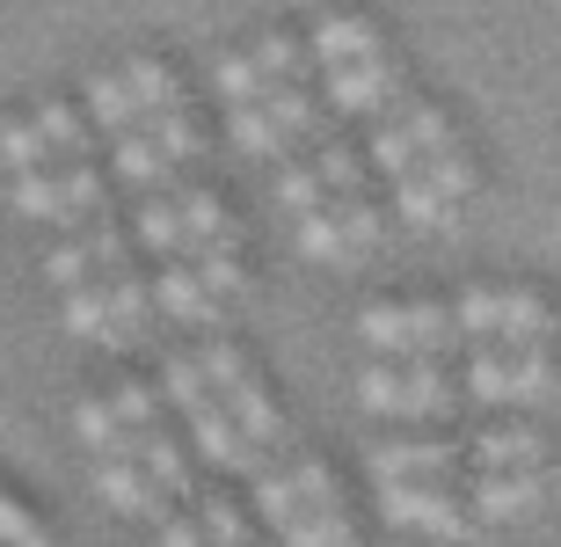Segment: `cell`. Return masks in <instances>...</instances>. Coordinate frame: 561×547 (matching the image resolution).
<instances>
[{"label":"cell","instance_id":"d6a6232c","mask_svg":"<svg viewBox=\"0 0 561 547\" xmlns=\"http://www.w3.org/2000/svg\"><path fill=\"white\" fill-rule=\"evenodd\" d=\"M110 401H117V417H125L131 438H139L146 423H168V395H161V379H146V373L117 379V387H110Z\"/></svg>","mask_w":561,"mask_h":547},{"label":"cell","instance_id":"9c48e42d","mask_svg":"<svg viewBox=\"0 0 561 547\" xmlns=\"http://www.w3.org/2000/svg\"><path fill=\"white\" fill-rule=\"evenodd\" d=\"M453 307L467 337H547L554 329V299L540 285H518V277H481Z\"/></svg>","mask_w":561,"mask_h":547},{"label":"cell","instance_id":"8992f818","mask_svg":"<svg viewBox=\"0 0 561 547\" xmlns=\"http://www.w3.org/2000/svg\"><path fill=\"white\" fill-rule=\"evenodd\" d=\"M227 125H233V147L255 153V161H285L313 125H321V95L307 81H277L249 103H227Z\"/></svg>","mask_w":561,"mask_h":547},{"label":"cell","instance_id":"1f68e13d","mask_svg":"<svg viewBox=\"0 0 561 547\" xmlns=\"http://www.w3.org/2000/svg\"><path fill=\"white\" fill-rule=\"evenodd\" d=\"M0 547H59V533L44 526V511L8 482H0Z\"/></svg>","mask_w":561,"mask_h":547},{"label":"cell","instance_id":"52a82bcc","mask_svg":"<svg viewBox=\"0 0 561 547\" xmlns=\"http://www.w3.org/2000/svg\"><path fill=\"white\" fill-rule=\"evenodd\" d=\"M15 212L22 219H44V227H73L88 212L110 205V175L95 169V153H73V161H37V169H15Z\"/></svg>","mask_w":561,"mask_h":547},{"label":"cell","instance_id":"44dd1931","mask_svg":"<svg viewBox=\"0 0 561 547\" xmlns=\"http://www.w3.org/2000/svg\"><path fill=\"white\" fill-rule=\"evenodd\" d=\"M518 460H547V438L518 409H496V423L467 438V467H518Z\"/></svg>","mask_w":561,"mask_h":547},{"label":"cell","instance_id":"484cf974","mask_svg":"<svg viewBox=\"0 0 561 547\" xmlns=\"http://www.w3.org/2000/svg\"><path fill=\"white\" fill-rule=\"evenodd\" d=\"M30 117H37L51 161H73V153H95V147H103V132H95V117H88L81 103H37Z\"/></svg>","mask_w":561,"mask_h":547},{"label":"cell","instance_id":"4316f807","mask_svg":"<svg viewBox=\"0 0 561 547\" xmlns=\"http://www.w3.org/2000/svg\"><path fill=\"white\" fill-rule=\"evenodd\" d=\"M131 241H139L146 263H161V255H183V212H175V190H146L139 219H131Z\"/></svg>","mask_w":561,"mask_h":547},{"label":"cell","instance_id":"e575fe53","mask_svg":"<svg viewBox=\"0 0 561 547\" xmlns=\"http://www.w3.org/2000/svg\"><path fill=\"white\" fill-rule=\"evenodd\" d=\"M0 161H8V169H37V161H51V147H44V132H37L30 110L0 117Z\"/></svg>","mask_w":561,"mask_h":547},{"label":"cell","instance_id":"ba28073f","mask_svg":"<svg viewBox=\"0 0 561 547\" xmlns=\"http://www.w3.org/2000/svg\"><path fill=\"white\" fill-rule=\"evenodd\" d=\"M357 337L373 351H459L467 329H459V307L437 293H409V299H373L357 315Z\"/></svg>","mask_w":561,"mask_h":547},{"label":"cell","instance_id":"4fadbf2b","mask_svg":"<svg viewBox=\"0 0 561 547\" xmlns=\"http://www.w3.org/2000/svg\"><path fill=\"white\" fill-rule=\"evenodd\" d=\"M373 482H467V438L423 431V438H379L365 445Z\"/></svg>","mask_w":561,"mask_h":547},{"label":"cell","instance_id":"8d00e7d4","mask_svg":"<svg viewBox=\"0 0 561 547\" xmlns=\"http://www.w3.org/2000/svg\"><path fill=\"white\" fill-rule=\"evenodd\" d=\"M161 518H168V511H161ZM161 547H211V533H205V518L190 511V518H168V526H161Z\"/></svg>","mask_w":561,"mask_h":547},{"label":"cell","instance_id":"ffe728a7","mask_svg":"<svg viewBox=\"0 0 561 547\" xmlns=\"http://www.w3.org/2000/svg\"><path fill=\"white\" fill-rule=\"evenodd\" d=\"M219 307H227V299L197 277L190 255H161V263H153V315H168V321H211Z\"/></svg>","mask_w":561,"mask_h":547},{"label":"cell","instance_id":"277c9868","mask_svg":"<svg viewBox=\"0 0 561 547\" xmlns=\"http://www.w3.org/2000/svg\"><path fill=\"white\" fill-rule=\"evenodd\" d=\"M387 227H394V205L373 197V183L343 190V197H329V205L291 212V241H299V255H313V263H343V271L365 263V255L387 241Z\"/></svg>","mask_w":561,"mask_h":547},{"label":"cell","instance_id":"603a6c76","mask_svg":"<svg viewBox=\"0 0 561 547\" xmlns=\"http://www.w3.org/2000/svg\"><path fill=\"white\" fill-rule=\"evenodd\" d=\"M110 169L125 175L131 190H168L183 161H168V147L153 139V132H146V117H139L131 132H110Z\"/></svg>","mask_w":561,"mask_h":547},{"label":"cell","instance_id":"3957f363","mask_svg":"<svg viewBox=\"0 0 561 547\" xmlns=\"http://www.w3.org/2000/svg\"><path fill=\"white\" fill-rule=\"evenodd\" d=\"M161 395H168V409L183 417L190 445H197V460H211L219 475H249V467L263 460V445H255L249 431L227 417V401L211 395V379H205V365H197V351H168V358H161Z\"/></svg>","mask_w":561,"mask_h":547},{"label":"cell","instance_id":"74e56055","mask_svg":"<svg viewBox=\"0 0 561 547\" xmlns=\"http://www.w3.org/2000/svg\"><path fill=\"white\" fill-rule=\"evenodd\" d=\"M249 547H271V533H263V540H249Z\"/></svg>","mask_w":561,"mask_h":547},{"label":"cell","instance_id":"d4e9b609","mask_svg":"<svg viewBox=\"0 0 561 547\" xmlns=\"http://www.w3.org/2000/svg\"><path fill=\"white\" fill-rule=\"evenodd\" d=\"M131 453L153 467V482H161L168 497H190V438L175 423H146L139 438H131Z\"/></svg>","mask_w":561,"mask_h":547},{"label":"cell","instance_id":"8fae6325","mask_svg":"<svg viewBox=\"0 0 561 547\" xmlns=\"http://www.w3.org/2000/svg\"><path fill=\"white\" fill-rule=\"evenodd\" d=\"M373 183V153L351 147V139H329L321 153H307V161H277V205L285 212H307V205H329V197H343V190H365Z\"/></svg>","mask_w":561,"mask_h":547},{"label":"cell","instance_id":"5bb4252c","mask_svg":"<svg viewBox=\"0 0 561 547\" xmlns=\"http://www.w3.org/2000/svg\"><path fill=\"white\" fill-rule=\"evenodd\" d=\"M467 504H474L481 526H511V518H533L547 504V460H518V467H467Z\"/></svg>","mask_w":561,"mask_h":547},{"label":"cell","instance_id":"83f0119b","mask_svg":"<svg viewBox=\"0 0 561 547\" xmlns=\"http://www.w3.org/2000/svg\"><path fill=\"white\" fill-rule=\"evenodd\" d=\"M249 59H255V73H263V88L307 81V73H313V44L299 37V30H263V37L249 44Z\"/></svg>","mask_w":561,"mask_h":547},{"label":"cell","instance_id":"e0dca14e","mask_svg":"<svg viewBox=\"0 0 561 547\" xmlns=\"http://www.w3.org/2000/svg\"><path fill=\"white\" fill-rule=\"evenodd\" d=\"M95 489H103L117 511H131V518H153V511L175 504V497L153 482V467H146L131 445H117V453H95Z\"/></svg>","mask_w":561,"mask_h":547},{"label":"cell","instance_id":"f546056e","mask_svg":"<svg viewBox=\"0 0 561 547\" xmlns=\"http://www.w3.org/2000/svg\"><path fill=\"white\" fill-rule=\"evenodd\" d=\"M197 518H205L211 547H249V540H263V518H255L241 497H227V489H205V497H197Z\"/></svg>","mask_w":561,"mask_h":547},{"label":"cell","instance_id":"4dcf8cb0","mask_svg":"<svg viewBox=\"0 0 561 547\" xmlns=\"http://www.w3.org/2000/svg\"><path fill=\"white\" fill-rule=\"evenodd\" d=\"M81 110L95 117V132H103V139H110V132H131L146 117L125 73H95V81H88V95H81Z\"/></svg>","mask_w":561,"mask_h":547},{"label":"cell","instance_id":"5b68a950","mask_svg":"<svg viewBox=\"0 0 561 547\" xmlns=\"http://www.w3.org/2000/svg\"><path fill=\"white\" fill-rule=\"evenodd\" d=\"M197 365H205L211 395L227 401V417L241 423L255 445H277V438H285V401H277L271 373H263V358H255L249 343L211 337V343H197Z\"/></svg>","mask_w":561,"mask_h":547},{"label":"cell","instance_id":"d590c367","mask_svg":"<svg viewBox=\"0 0 561 547\" xmlns=\"http://www.w3.org/2000/svg\"><path fill=\"white\" fill-rule=\"evenodd\" d=\"M219 95H227V103H249V95H263V73H255L249 44H241V52H227V59H219Z\"/></svg>","mask_w":561,"mask_h":547},{"label":"cell","instance_id":"9a60e30c","mask_svg":"<svg viewBox=\"0 0 561 547\" xmlns=\"http://www.w3.org/2000/svg\"><path fill=\"white\" fill-rule=\"evenodd\" d=\"M277 533V547H357V518H351V497H299L285 504L277 518H263Z\"/></svg>","mask_w":561,"mask_h":547},{"label":"cell","instance_id":"7402d4cb","mask_svg":"<svg viewBox=\"0 0 561 547\" xmlns=\"http://www.w3.org/2000/svg\"><path fill=\"white\" fill-rule=\"evenodd\" d=\"M387 183H394V197H387V205H394V219H409V227H453V219H459V197L437 183L423 161L394 169Z\"/></svg>","mask_w":561,"mask_h":547},{"label":"cell","instance_id":"2e32d148","mask_svg":"<svg viewBox=\"0 0 561 547\" xmlns=\"http://www.w3.org/2000/svg\"><path fill=\"white\" fill-rule=\"evenodd\" d=\"M168 190H175V183H168ZM175 212H183V255H205V249H241V241H249V227H241L233 197H227V190H211V183L175 190Z\"/></svg>","mask_w":561,"mask_h":547},{"label":"cell","instance_id":"30bf717a","mask_svg":"<svg viewBox=\"0 0 561 547\" xmlns=\"http://www.w3.org/2000/svg\"><path fill=\"white\" fill-rule=\"evenodd\" d=\"M379 511L409 533H431V540H481L489 533L459 482H379Z\"/></svg>","mask_w":561,"mask_h":547},{"label":"cell","instance_id":"ac0fdd59","mask_svg":"<svg viewBox=\"0 0 561 547\" xmlns=\"http://www.w3.org/2000/svg\"><path fill=\"white\" fill-rule=\"evenodd\" d=\"M307 44H313V66H343V59H365V52H387L394 37L373 8H335L307 30Z\"/></svg>","mask_w":561,"mask_h":547},{"label":"cell","instance_id":"6da1fadb","mask_svg":"<svg viewBox=\"0 0 561 547\" xmlns=\"http://www.w3.org/2000/svg\"><path fill=\"white\" fill-rule=\"evenodd\" d=\"M357 401L394 423H445L467 409L459 387V351H373L357 373Z\"/></svg>","mask_w":561,"mask_h":547},{"label":"cell","instance_id":"836d02e7","mask_svg":"<svg viewBox=\"0 0 561 547\" xmlns=\"http://www.w3.org/2000/svg\"><path fill=\"white\" fill-rule=\"evenodd\" d=\"M73 423H81V438L95 445V453H117V445H131V431H125V417H117V401L95 387V395H81L73 401Z\"/></svg>","mask_w":561,"mask_h":547},{"label":"cell","instance_id":"7c38bea8","mask_svg":"<svg viewBox=\"0 0 561 547\" xmlns=\"http://www.w3.org/2000/svg\"><path fill=\"white\" fill-rule=\"evenodd\" d=\"M401 88H409V59H401V44L365 52V59H343V66H321V103H329V110H351V117L387 110Z\"/></svg>","mask_w":561,"mask_h":547},{"label":"cell","instance_id":"f1b7e54d","mask_svg":"<svg viewBox=\"0 0 561 547\" xmlns=\"http://www.w3.org/2000/svg\"><path fill=\"white\" fill-rule=\"evenodd\" d=\"M146 132L168 147V161H197L211 147V125L197 103H175V110H146Z\"/></svg>","mask_w":561,"mask_h":547},{"label":"cell","instance_id":"d6986e66","mask_svg":"<svg viewBox=\"0 0 561 547\" xmlns=\"http://www.w3.org/2000/svg\"><path fill=\"white\" fill-rule=\"evenodd\" d=\"M59 321L73 329V337L103 343V351H131V329L117 321V307H110L103 271H95V277H81V285H59Z\"/></svg>","mask_w":561,"mask_h":547},{"label":"cell","instance_id":"7a4b0ae2","mask_svg":"<svg viewBox=\"0 0 561 547\" xmlns=\"http://www.w3.org/2000/svg\"><path fill=\"white\" fill-rule=\"evenodd\" d=\"M459 387L481 409H533L561 387V358L547 337H467L459 343Z\"/></svg>","mask_w":561,"mask_h":547},{"label":"cell","instance_id":"cb8c5ba5","mask_svg":"<svg viewBox=\"0 0 561 547\" xmlns=\"http://www.w3.org/2000/svg\"><path fill=\"white\" fill-rule=\"evenodd\" d=\"M117 73L131 81L139 110H175V103H190V81H183V66L168 59V52H131Z\"/></svg>","mask_w":561,"mask_h":547}]
</instances>
